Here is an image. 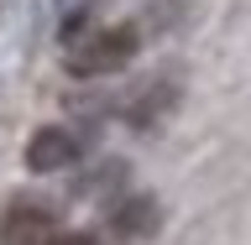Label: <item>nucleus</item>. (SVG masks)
Returning <instances> with one entry per match:
<instances>
[{
	"label": "nucleus",
	"instance_id": "1",
	"mask_svg": "<svg viewBox=\"0 0 251 245\" xmlns=\"http://www.w3.org/2000/svg\"><path fill=\"white\" fill-rule=\"evenodd\" d=\"M136 58V26H100L89 37H78L68 47V73L78 78H100V73H115Z\"/></svg>",
	"mask_w": 251,
	"mask_h": 245
},
{
	"label": "nucleus",
	"instance_id": "2",
	"mask_svg": "<svg viewBox=\"0 0 251 245\" xmlns=\"http://www.w3.org/2000/svg\"><path fill=\"white\" fill-rule=\"evenodd\" d=\"M58 219H52V209L37 199H16L5 214H0V245H52L58 240Z\"/></svg>",
	"mask_w": 251,
	"mask_h": 245
},
{
	"label": "nucleus",
	"instance_id": "3",
	"mask_svg": "<svg viewBox=\"0 0 251 245\" xmlns=\"http://www.w3.org/2000/svg\"><path fill=\"white\" fill-rule=\"evenodd\" d=\"M74 156H78V136L63 131V125H47V131H37L26 141V167L31 172H63Z\"/></svg>",
	"mask_w": 251,
	"mask_h": 245
},
{
	"label": "nucleus",
	"instance_id": "4",
	"mask_svg": "<svg viewBox=\"0 0 251 245\" xmlns=\"http://www.w3.org/2000/svg\"><path fill=\"white\" fill-rule=\"evenodd\" d=\"M110 230L121 235V240H147V235L157 230V203L147 199V193L115 203V209H110Z\"/></svg>",
	"mask_w": 251,
	"mask_h": 245
},
{
	"label": "nucleus",
	"instance_id": "5",
	"mask_svg": "<svg viewBox=\"0 0 251 245\" xmlns=\"http://www.w3.org/2000/svg\"><path fill=\"white\" fill-rule=\"evenodd\" d=\"M52 245H94V235H58Z\"/></svg>",
	"mask_w": 251,
	"mask_h": 245
}]
</instances>
